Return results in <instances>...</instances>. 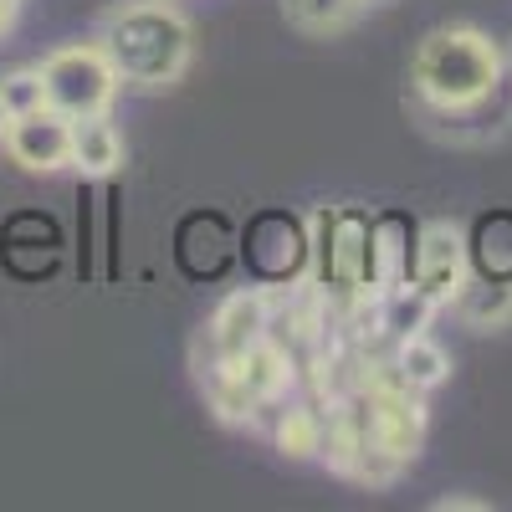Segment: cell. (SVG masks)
Instances as JSON below:
<instances>
[{
	"instance_id": "cell-23",
	"label": "cell",
	"mask_w": 512,
	"mask_h": 512,
	"mask_svg": "<svg viewBox=\"0 0 512 512\" xmlns=\"http://www.w3.org/2000/svg\"><path fill=\"white\" fill-rule=\"evenodd\" d=\"M364 6H374V0H364Z\"/></svg>"
},
{
	"instance_id": "cell-10",
	"label": "cell",
	"mask_w": 512,
	"mask_h": 512,
	"mask_svg": "<svg viewBox=\"0 0 512 512\" xmlns=\"http://www.w3.org/2000/svg\"><path fill=\"white\" fill-rule=\"evenodd\" d=\"M226 364L241 374V384H246V390L262 400V405H272V400L287 390V384H292V354L277 344L272 333L256 338V344H251L241 359H226Z\"/></svg>"
},
{
	"instance_id": "cell-9",
	"label": "cell",
	"mask_w": 512,
	"mask_h": 512,
	"mask_svg": "<svg viewBox=\"0 0 512 512\" xmlns=\"http://www.w3.org/2000/svg\"><path fill=\"white\" fill-rule=\"evenodd\" d=\"M415 226L405 216H374L369 236V292H395L415 277Z\"/></svg>"
},
{
	"instance_id": "cell-7",
	"label": "cell",
	"mask_w": 512,
	"mask_h": 512,
	"mask_svg": "<svg viewBox=\"0 0 512 512\" xmlns=\"http://www.w3.org/2000/svg\"><path fill=\"white\" fill-rule=\"evenodd\" d=\"M272 333V297L262 287H241L231 292L226 303L210 313L205 323V349H210V364H226V359H241L256 338Z\"/></svg>"
},
{
	"instance_id": "cell-15",
	"label": "cell",
	"mask_w": 512,
	"mask_h": 512,
	"mask_svg": "<svg viewBox=\"0 0 512 512\" xmlns=\"http://www.w3.org/2000/svg\"><path fill=\"white\" fill-rule=\"evenodd\" d=\"M205 395H210V410H216L221 420H231V425H251L256 410H262V400L246 390L231 364H210L205 369Z\"/></svg>"
},
{
	"instance_id": "cell-19",
	"label": "cell",
	"mask_w": 512,
	"mask_h": 512,
	"mask_svg": "<svg viewBox=\"0 0 512 512\" xmlns=\"http://www.w3.org/2000/svg\"><path fill=\"white\" fill-rule=\"evenodd\" d=\"M487 502H477V497H441L436 502V512H482Z\"/></svg>"
},
{
	"instance_id": "cell-14",
	"label": "cell",
	"mask_w": 512,
	"mask_h": 512,
	"mask_svg": "<svg viewBox=\"0 0 512 512\" xmlns=\"http://www.w3.org/2000/svg\"><path fill=\"white\" fill-rule=\"evenodd\" d=\"M451 308L472 328H502V323H512V282H492V277L472 272L461 282V292L451 297Z\"/></svg>"
},
{
	"instance_id": "cell-12",
	"label": "cell",
	"mask_w": 512,
	"mask_h": 512,
	"mask_svg": "<svg viewBox=\"0 0 512 512\" xmlns=\"http://www.w3.org/2000/svg\"><path fill=\"white\" fill-rule=\"evenodd\" d=\"M466 256H472L477 277L512 282V210H487L477 231L466 236Z\"/></svg>"
},
{
	"instance_id": "cell-16",
	"label": "cell",
	"mask_w": 512,
	"mask_h": 512,
	"mask_svg": "<svg viewBox=\"0 0 512 512\" xmlns=\"http://www.w3.org/2000/svg\"><path fill=\"white\" fill-rule=\"evenodd\" d=\"M282 11L297 31H308V36H333V31H344L354 26V16L364 11V0H282Z\"/></svg>"
},
{
	"instance_id": "cell-2",
	"label": "cell",
	"mask_w": 512,
	"mask_h": 512,
	"mask_svg": "<svg viewBox=\"0 0 512 512\" xmlns=\"http://www.w3.org/2000/svg\"><path fill=\"white\" fill-rule=\"evenodd\" d=\"M98 47L128 88H169L190 67L195 31L169 0H128L103 21Z\"/></svg>"
},
{
	"instance_id": "cell-6",
	"label": "cell",
	"mask_w": 512,
	"mask_h": 512,
	"mask_svg": "<svg viewBox=\"0 0 512 512\" xmlns=\"http://www.w3.org/2000/svg\"><path fill=\"white\" fill-rule=\"evenodd\" d=\"M472 277V256H466V231L451 221H425L415 236V287L431 303H451L461 282Z\"/></svg>"
},
{
	"instance_id": "cell-21",
	"label": "cell",
	"mask_w": 512,
	"mask_h": 512,
	"mask_svg": "<svg viewBox=\"0 0 512 512\" xmlns=\"http://www.w3.org/2000/svg\"><path fill=\"white\" fill-rule=\"evenodd\" d=\"M11 118H16V113H11L6 103H0V144H6V128H11Z\"/></svg>"
},
{
	"instance_id": "cell-22",
	"label": "cell",
	"mask_w": 512,
	"mask_h": 512,
	"mask_svg": "<svg viewBox=\"0 0 512 512\" xmlns=\"http://www.w3.org/2000/svg\"><path fill=\"white\" fill-rule=\"evenodd\" d=\"M507 77H512V57H507Z\"/></svg>"
},
{
	"instance_id": "cell-8",
	"label": "cell",
	"mask_w": 512,
	"mask_h": 512,
	"mask_svg": "<svg viewBox=\"0 0 512 512\" xmlns=\"http://www.w3.org/2000/svg\"><path fill=\"white\" fill-rule=\"evenodd\" d=\"M6 154L31 169V175H52V169L72 164V118L57 113L52 103L36 108V113H21L11 118L6 128Z\"/></svg>"
},
{
	"instance_id": "cell-13",
	"label": "cell",
	"mask_w": 512,
	"mask_h": 512,
	"mask_svg": "<svg viewBox=\"0 0 512 512\" xmlns=\"http://www.w3.org/2000/svg\"><path fill=\"white\" fill-rule=\"evenodd\" d=\"M390 369L410 384L415 395H425V390H436V384L451 379V354L420 328V333H405V338H400V349H395Z\"/></svg>"
},
{
	"instance_id": "cell-17",
	"label": "cell",
	"mask_w": 512,
	"mask_h": 512,
	"mask_svg": "<svg viewBox=\"0 0 512 512\" xmlns=\"http://www.w3.org/2000/svg\"><path fill=\"white\" fill-rule=\"evenodd\" d=\"M318 446H323V410L287 405L277 415V451L287 461H308V456H318Z\"/></svg>"
},
{
	"instance_id": "cell-3",
	"label": "cell",
	"mask_w": 512,
	"mask_h": 512,
	"mask_svg": "<svg viewBox=\"0 0 512 512\" xmlns=\"http://www.w3.org/2000/svg\"><path fill=\"white\" fill-rule=\"evenodd\" d=\"M369 236L374 216L364 205H318L308 221V246H313V282L323 297H359L369 292Z\"/></svg>"
},
{
	"instance_id": "cell-1",
	"label": "cell",
	"mask_w": 512,
	"mask_h": 512,
	"mask_svg": "<svg viewBox=\"0 0 512 512\" xmlns=\"http://www.w3.org/2000/svg\"><path fill=\"white\" fill-rule=\"evenodd\" d=\"M507 82V52L477 26H436L410 57V93L441 118H466L487 108Z\"/></svg>"
},
{
	"instance_id": "cell-5",
	"label": "cell",
	"mask_w": 512,
	"mask_h": 512,
	"mask_svg": "<svg viewBox=\"0 0 512 512\" xmlns=\"http://www.w3.org/2000/svg\"><path fill=\"white\" fill-rule=\"evenodd\" d=\"M241 256H246V272L262 287H292V282H303L308 267H313L308 226L297 216H287V210H262V216L246 221Z\"/></svg>"
},
{
	"instance_id": "cell-18",
	"label": "cell",
	"mask_w": 512,
	"mask_h": 512,
	"mask_svg": "<svg viewBox=\"0 0 512 512\" xmlns=\"http://www.w3.org/2000/svg\"><path fill=\"white\" fill-rule=\"evenodd\" d=\"M0 103H6L16 118L47 108V82H41V67H16L0 77Z\"/></svg>"
},
{
	"instance_id": "cell-20",
	"label": "cell",
	"mask_w": 512,
	"mask_h": 512,
	"mask_svg": "<svg viewBox=\"0 0 512 512\" xmlns=\"http://www.w3.org/2000/svg\"><path fill=\"white\" fill-rule=\"evenodd\" d=\"M16 11H21V0H0V36L11 31V21H16Z\"/></svg>"
},
{
	"instance_id": "cell-11",
	"label": "cell",
	"mask_w": 512,
	"mask_h": 512,
	"mask_svg": "<svg viewBox=\"0 0 512 512\" xmlns=\"http://www.w3.org/2000/svg\"><path fill=\"white\" fill-rule=\"evenodd\" d=\"M123 164V134L113 128L108 113L72 118V169L82 175H113Z\"/></svg>"
},
{
	"instance_id": "cell-4",
	"label": "cell",
	"mask_w": 512,
	"mask_h": 512,
	"mask_svg": "<svg viewBox=\"0 0 512 512\" xmlns=\"http://www.w3.org/2000/svg\"><path fill=\"white\" fill-rule=\"evenodd\" d=\"M41 82H47V103L67 118H88V113H108V103L118 98V72L108 62V52L98 41H72L57 47L41 62Z\"/></svg>"
}]
</instances>
